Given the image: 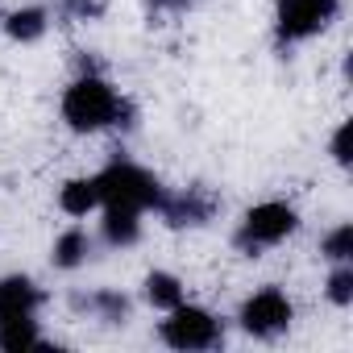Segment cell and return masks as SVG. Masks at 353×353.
Instances as JSON below:
<instances>
[{"mask_svg": "<svg viewBox=\"0 0 353 353\" xmlns=\"http://www.w3.org/2000/svg\"><path fill=\"white\" fill-rule=\"evenodd\" d=\"M133 108L125 96H117V88L96 71L83 67V75H75L63 92V121L75 133H100L112 125H129Z\"/></svg>", "mask_w": 353, "mask_h": 353, "instance_id": "obj_1", "label": "cell"}, {"mask_svg": "<svg viewBox=\"0 0 353 353\" xmlns=\"http://www.w3.org/2000/svg\"><path fill=\"white\" fill-rule=\"evenodd\" d=\"M100 204L104 208H129V212H145V208H158L162 200V183L154 179L150 170H141L137 162H108L100 174Z\"/></svg>", "mask_w": 353, "mask_h": 353, "instance_id": "obj_2", "label": "cell"}, {"mask_svg": "<svg viewBox=\"0 0 353 353\" xmlns=\"http://www.w3.org/2000/svg\"><path fill=\"white\" fill-rule=\"evenodd\" d=\"M299 229V212L291 208V204H283V200H266V204H254L245 216H241V225H237V250L241 254H250V258H258V254H266V250H274V245H283L291 233Z\"/></svg>", "mask_w": 353, "mask_h": 353, "instance_id": "obj_3", "label": "cell"}, {"mask_svg": "<svg viewBox=\"0 0 353 353\" xmlns=\"http://www.w3.org/2000/svg\"><path fill=\"white\" fill-rule=\"evenodd\" d=\"M158 336L170 345V349H179V353H200V349H216L225 341V328L212 312L204 307H192V303H179V307H170Z\"/></svg>", "mask_w": 353, "mask_h": 353, "instance_id": "obj_4", "label": "cell"}, {"mask_svg": "<svg viewBox=\"0 0 353 353\" xmlns=\"http://www.w3.org/2000/svg\"><path fill=\"white\" fill-rule=\"evenodd\" d=\"M341 13V0H279L274 9V38L279 46H299L324 34Z\"/></svg>", "mask_w": 353, "mask_h": 353, "instance_id": "obj_5", "label": "cell"}, {"mask_svg": "<svg viewBox=\"0 0 353 353\" xmlns=\"http://www.w3.org/2000/svg\"><path fill=\"white\" fill-rule=\"evenodd\" d=\"M241 328L250 332V336H262V341H274V336H283L287 328H291V320H295V303L279 291V287H262V291H254L245 303H241Z\"/></svg>", "mask_w": 353, "mask_h": 353, "instance_id": "obj_6", "label": "cell"}, {"mask_svg": "<svg viewBox=\"0 0 353 353\" xmlns=\"http://www.w3.org/2000/svg\"><path fill=\"white\" fill-rule=\"evenodd\" d=\"M158 212H162V221H166L170 229H183V225L196 229V225H208V221H212V212H216V196L204 192V188H188V192H174V196L162 192Z\"/></svg>", "mask_w": 353, "mask_h": 353, "instance_id": "obj_7", "label": "cell"}, {"mask_svg": "<svg viewBox=\"0 0 353 353\" xmlns=\"http://www.w3.org/2000/svg\"><path fill=\"white\" fill-rule=\"evenodd\" d=\"M38 307H42V291L34 287V279H26V274L0 279V320L5 316H38Z\"/></svg>", "mask_w": 353, "mask_h": 353, "instance_id": "obj_8", "label": "cell"}, {"mask_svg": "<svg viewBox=\"0 0 353 353\" xmlns=\"http://www.w3.org/2000/svg\"><path fill=\"white\" fill-rule=\"evenodd\" d=\"M0 349H5V353L42 349L38 320H34V316H5V320H0Z\"/></svg>", "mask_w": 353, "mask_h": 353, "instance_id": "obj_9", "label": "cell"}, {"mask_svg": "<svg viewBox=\"0 0 353 353\" xmlns=\"http://www.w3.org/2000/svg\"><path fill=\"white\" fill-rule=\"evenodd\" d=\"M59 208L67 216H88L92 208H100V183H96V174H92V179H67L63 192H59Z\"/></svg>", "mask_w": 353, "mask_h": 353, "instance_id": "obj_10", "label": "cell"}, {"mask_svg": "<svg viewBox=\"0 0 353 353\" xmlns=\"http://www.w3.org/2000/svg\"><path fill=\"white\" fill-rule=\"evenodd\" d=\"M75 307L79 312H92L96 320L104 324H125L129 316V299L121 291H92V295H75Z\"/></svg>", "mask_w": 353, "mask_h": 353, "instance_id": "obj_11", "label": "cell"}, {"mask_svg": "<svg viewBox=\"0 0 353 353\" xmlns=\"http://www.w3.org/2000/svg\"><path fill=\"white\" fill-rule=\"evenodd\" d=\"M141 237V212H129V208H104V241L108 245H137Z\"/></svg>", "mask_w": 353, "mask_h": 353, "instance_id": "obj_12", "label": "cell"}, {"mask_svg": "<svg viewBox=\"0 0 353 353\" xmlns=\"http://www.w3.org/2000/svg\"><path fill=\"white\" fill-rule=\"evenodd\" d=\"M88 254H92V237L83 233V229H67V233H59V241H54V266L59 270H75V266H83L88 262Z\"/></svg>", "mask_w": 353, "mask_h": 353, "instance_id": "obj_13", "label": "cell"}, {"mask_svg": "<svg viewBox=\"0 0 353 353\" xmlns=\"http://www.w3.org/2000/svg\"><path fill=\"white\" fill-rule=\"evenodd\" d=\"M46 9H38V5H30V9H17V13H9V21H5V34L13 38V42H38L42 34H46Z\"/></svg>", "mask_w": 353, "mask_h": 353, "instance_id": "obj_14", "label": "cell"}, {"mask_svg": "<svg viewBox=\"0 0 353 353\" xmlns=\"http://www.w3.org/2000/svg\"><path fill=\"white\" fill-rule=\"evenodd\" d=\"M145 299L154 307L170 312V307L183 303V283L174 279V274H166V270H154V274H145Z\"/></svg>", "mask_w": 353, "mask_h": 353, "instance_id": "obj_15", "label": "cell"}, {"mask_svg": "<svg viewBox=\"0 0 353 353\" xmlns=\"http://www.w3.org/2000/svg\"><path fill=\"white\" fill-rule=\"evenodd\" d=\"M320 254L328 262H353V225H336L324 241H320Z\"/></svg>", "mask_w": 353, "mask_h": 353, "instance_id": "obj_16", "label": "cell"}, {"mask_svg": "<svg viewBox=\"0 0 353 353\" xmlns=\"http://www.w3.org/2000/svg\"><path fill=\"white\" fill-rule=\"evenodd\" d=\"M328 299H332L336 307L353 303V266H349V262H336V270L328 274Z\"/></svg>", "mask_w": 353, "mask_h": 353, "instance_id": "obj_17", "label": "cell"}, {"mask_svg": "<svg viewBox=\"0 0 353 353\" xmlns=\"http://www.w3.org/2000/svg\"><path fill=\"white\" fill-rule=\"evenodd\" d=\"M349 133H353V125L345 121V125L336 129V137H332V158H336L341 166H349Z\"/></svg>", "mask_w": 353, "mask_h": 353, "instance_id": "obj_18", "label": "cell"}, {"mask_svg": "<svg viewBox=\"0 0 353 353\" xmlns=\"http://www.w3.org/2000/svg\"><path fill=\"white\" fill-rule=\"evenodd\" d=\"M188 5H196V0H150V9H166V13H179Z\"/></svg>", "mask_w": 353, "mask_h": 353, "instance_id": "obj_19", "label": "cell"}, {"mask_svg": "<svg viewBox=\"0 0 353 353\" xmlns=\"http://www.w3.org/2000/svg\"><path fill=\"white\" fill-rule=\"evenodd\" d=\"M63 9H67V13H75V17H83V13H96V5H92V0H63Z\"/></svg>", "mask_w": 353, "mask_h": 353, "instance_id": "obj_20", "label": "cell"}]
</instances>
